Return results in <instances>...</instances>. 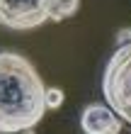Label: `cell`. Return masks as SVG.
I'll return each instance as SVG.
<instances>
[{"instance_id": "6da1fadb", "label": "cell", "mask_w": 131, "mask_h": 134, "mask_svg": "<svg viewBox=\"0 0 131 134\" xmlns=\"http://www.w3.org/2000/svg\"><path fill=\"white\" fill-rule=\"evenodd\" d=\"M44 81L27 56L0 51V134L32 129L46 112Z\"/></svg>"}, {"instance_id": "7a4b0ae2", "label": "cell", "mask_w": 131, "mask_h": 134, "mask_svg": "<svg viewBox=\"0 0 131 134\" xmlns=\"http://www.w3.org/2000/svg\"><path fill=\"white\" fill-rule=\"evenodd\" d=\"M80 10V0H0V25L17 32H29L61 22Z\"/></svg>"}, {"instance_id": "3957f363", "label": "cell", "mask_w": 131, "mask_h": 134, "mask_svg": "<svg viewBox=\"0 0 131 134\" xmlns=\"http://www.w3.org/2000/svg\"><path fill=\"white\" fill-rule=\"evenodd\" d=\"M102 95L121 122L131 124V42L119 44L102 76Z\"/></svg>"}, {"instance_id": "277c9868", "label": "cell", "mask_w": 131, "mask_h": 134, "mask_svg": "<svg viewBox=\"0 0 131 134\" xmlns=\"http://www.w3.org/2000/svg\"><path fill=\"white\" fill-rule=\"evenodd\" d=\"M80 127L85 134H119L121 117L109 105H88L80 115Z\"/></svg>"}, {"instance_id": "5b68a950", "label": "cell", "mask_w": 131, "mask_h": 134, "mask_svg": "<svg viewBox=\"0 0 131 134\" xmlns=\"http://www.w3.org/2000/svg\"><path fill=\"white\" fill-rule=\"evenodd\" d=\"M44 100H46V110H53V107H61V102H63V90L61 88H46L44 93Z\"/></svg>"}, {"instance_id": "8992f818", "label": "cell", "mask_w": 131, "mask_h": 134, "mask_svg": "<svg viewBox=\"0 0 131 134\" xmlns=\"http://www.w3.org/2000/svg\"><path fill=\"white\" fill-rule=\"evenodd\" d=\"M126 42H131V27L129 29H121V32L117 34V44H126Z\"/></svg>"}, {"instance_id": "52a82bcc", "label": "cell", "mask_w": 131, "mask_h": 134, "mask_svg": "<svg viewBox=\"0 0 131 134\" xmlns=\"http://www.w3.org/2000/svg\"><path fill=\"white\" fill-rule=\"evenodd\" d=\"M17 134H34V129H22V132H17Z\"/></svg>"}]
</instances>
